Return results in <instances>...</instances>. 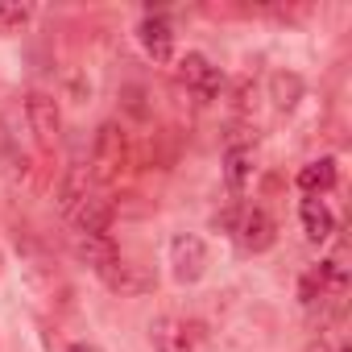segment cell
<instances>
[{
    "label": "cell",
    "instance_id": "obj_1",
    "mask_svg": "<svg viewBox=\"0 0 352 352\" xmlns=\"http://www.w3.org/2000/svg\"><path fill=\"white\" fill-rule=\"evenodd\" d=\"M129 166V137L116 120H104L91 145V179L96 183H116L120 170Z\"/></svg>",
    "mask_w": 352,
    "mask_h": 352
},
{
    "label": "cell",
    "instance_id": "obj_2",
    "mask_svg": "<svg viewBox=\"0 0 352 352\" xmlns=\"http://www.w3.org/2000/svg\"><path fill=\"white\" fill-rule=\"evenodd\" d=\"M149 340L157 352H199L204 348V327L187 315H157L149 323Z\"/></svg>",
    "mask_w": 352,
    "mask_h": 352
},
{
    "label": "cell",
    "instance_id": "obj_3",
    "mask_svg": "<svg viewBox=\"0 0 352 352\" xmlns=\"http://www.w3.org/2000/svg\"><path fill=\"white\" fill-rule=\"evenodd\" d=\"M170 274H174V282H183V286H195L208 274V245H204V236L179 232L170 241Z\"/></svg>",
    "mask_w": 352,
    "mask_h": 352
},
{
    "label": "cell",
    "instance_id": "obj_4",
    "mask_svg": "<svg viewBox=\"0 0 352 352\" xmlns=\"http://www.w3.org/2000/svg\"><path fill=\"white\" fill-rule=\"evenodd\" d=\"M232 236H236V245L245 249V253H265L274 241H278V224H274V216L265 212V208H241L236 216H232V228H228Z\"/></svg>",
    "mask_w": 352,
    "mask_h": 352
},
{
    "label": "cell",
    "instance_id": "obj_5",
    "mask_svg": "<svg viewBox=\"0 0 352 352\" xmlns=\"http://www.w3.org/2000/svg\"><path fill=\"white\" fill-rule=\"evenodd\" d=\"M25 116H30V129L38 137L42 149H50L58 137H63V112H58V100L46 96V91H30L25 100Z\"/></svg>",
    "mask_w": 352,
    "mask_h": 352
},
{
    "label": "cell",
    "instance_id": "obj_6",
    "mask_svg": "<svg viewBox=\"0 0 352 352\" xmlns=\"http://www.w3.org/2000/svg\"><path fill=\"white\" fill-rule=\"evenodd\" d=\"M179 79H183L199 100H216V96H220V87H224L220 67H212V58H208V54H199V50H191V54H183V58H179Z\"/></svg>",
    "mask_w": 352,
    "mask_h": 352
},
{
    "label": "cell",
    "instance_id": "obj_7",
    "mask_svg": "<svg viewBox=\"0 0 352 352\" xmlns=\"http://www.w3.org/2000/svg\"><path fill=\"white\" fill-rule=\"evenodd\" d=\"M137 38H141V46H145V54L153 63H170V54H174V30H170V21L162 13H149L137 25Z\"/></svg>",
    "mask_w": 352,
    "mask_h": 352
},
{
    "label": "cell",
    "instance_id": "obj_8",
    "mask_svg": "<svg viewBox=\"0 0 352 352\" xmlns=\"http://www.w3.org/2000/svg\"><path fill=\"white\" fill-rule=\"evenodd\" d=\"M71 245H75V257H79L83 265H91L96 274H104L108 265H116V261H120V253H116L112 236H91V232H75V236H71Z\"/></svg>",
    "mask_w": 352,
    "mask_h": 352
},
{
    "label": "cell",
    "instance_id": "obj_9",
    "mask_svg": "<svg viewBox=\"0 0 352 352\" xmlns=\"http://www.w3.org/2000/svg\"><path fill=\"white\" fill-rule=\"evenodd\" d=\"M71 224H75V232L108 236V228H112V204H108V199H100V195H87V199L71 212Z\"/></svg>",
    "mask_w": 352,
    "mask_h": 352
},
{
    "label": "cell",
    "instance_id": "obj_10",
    "mask_svg": "<svg viewBox=\"0 0 352 352\" xmlns=\"http://www.w3.org/2000/svg\"><path fill=\"white\" fill-rule=\"evenodd\" d=\"M298 216H302V232H307V241H315V245L327 241V236L336 232V216H331V208H327L323 199H315V195L302 199Z\"/></svg>",
    "mask_w": 352,
    "mask_h": 352
},
{
    "label": "cell",
    "instance_id": "obj_11",
    "mask_svg": "<svg viewBox=\"0 0 352 352\" xmlns=\"http://www.w3.org/2000/svg\"><path fill=\"white\" fill-rule=\"evenodd\" d=\"M327 187H336V157H315V162H307L298 170V191L319 199Z\"/></svg>",
    "mask_w": 352,
    "mask_h": 352
},
{
    "label": "cell",
    "instance_id": "obj_12",
    "mask_svg": "<svg viewBox=\"0 0 352 352\" xmlns=\"http://www.w3.org/2000/svg\"><path fill=\"white\" fill-rule=\"evenodd\" d=\"M224 179L232 191H245V183L253 179V149L249 145H228L224 153Z\"/></svg>",
    "mask_w": 352,
    "mask_h": 352
},
{
    "label": "cell",
    "instance_id": "obj_13",
    "mask_svg": "<svg viewBox=\"0 0 352 352\" xmlns=\"http://www.w3.org/2000/svg\"><path fill=\"white\" fill-rule=\"evenodd\" d=\"M100 278H104V286H112V290H120V294H141V290L149 286V278H145L137 265H129L124 257H120L116 265H108Z\"/></svg>",
    "mask_w": 352,
    "mask_h": 352
},
{
    "label": "cell",
    "instance_id": "obj_14",
    "mask_svg": "<svg viewBox=\"0 0 352 352\" xmlns=\"http://www.w3.org/2000/svg\"><path fill=\"white\" fill-rule=\"evenodd\" d=\"M270 96H274L278 108H294V104L302 100V79H298L294 71H278V75L270 79Z\"/></svg>",
    "mask_w": 352,
    "mask_h": 352
},
{
    "label": "cell",
    "instance_id": "obj_15",
    "mask_svg": "<svg viewBox=\"0 0 352 352\" xmlns=\"http://www.w3.org/2000/svg\"><path fill=\"white\" fill-rule=\"evenodd\" d=\"M87 199V166H75L71 174H67V183H63V191H58V208L71 216L79 204Z\"/></svg>",
    "mask_w": 352,
    "mask_h": 352
},
{
    "label": "cell",
    "instance_id": "obj_16",
    "mask_svg": "<svg viewBox=\"0 0 352 352\" xmlns=\"http://www.w3.org/2000/svg\"><path fill=\"white\" fill-rule=\"evenodd\" d=\"M30 17H34L30 5H0V38H5V34H17Z\"/></svg>",
    "mask_w": 352,
    "mask_h": 352
},
{
    "label": "cell",
    "instance_id": "obj_17",
    "mask_svg": "<svg viewBox=\"0 0 352 352\" xmlns=\"http://www.w3.org/2000/svg\"><path fill=\"white\" fill-rule=\"evenodd\" d=\"M67 352H104V348H100V344H71Z\"/></svg>",
    "mask_w": 352,
    "mask_h": 352
},
{
    "label": "cell",
    "instance_id": "obj_18",
    "mask_svg": "<svg viewBox=\"0 0 352 352\" xmlns=\"http://www.w3.org/2000/svg\"><path fill=\"white\" fill-rule=\"evenodd\" d=\"M340 352H348V348H340Z\"/></svg>",
    "mask_w": 352,
    "mask_h": 352
}]
</instances>
